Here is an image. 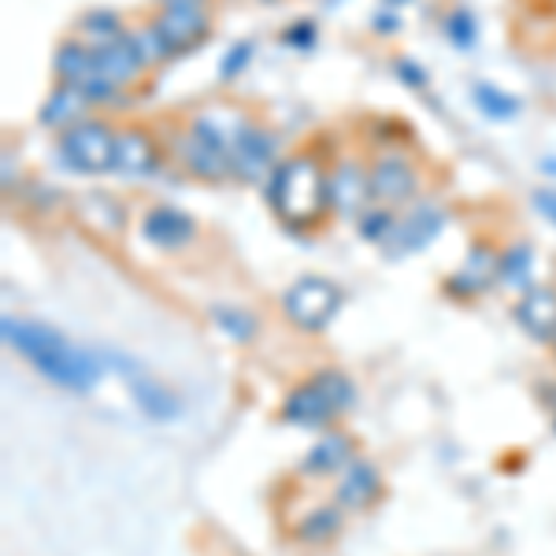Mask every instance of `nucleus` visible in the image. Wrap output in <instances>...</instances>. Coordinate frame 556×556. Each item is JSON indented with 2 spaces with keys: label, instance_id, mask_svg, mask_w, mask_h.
I'll list each match as a JSON object with an SVG mask.
<instances>
[{
  "label": "nucleus",
  "instance_id": "f257e3e1",
  "mask_svg": "<svg viewBox=\"0 0 556 556\" xmlns=\"http://www.w3.org/2000/svg\"><path fill=\"white\" fill-rule=\"evenodd\" d=\"M4 342L34 364V371L45 375L52 386L71 393H89L104 375V356H97L93 349L75 345L67 334H60L49 323H34V319H15L4 316Z\"/></svg>",
  "mask_w": 556,
  "mask_h": 556
},
{
  "label": "nucleus",
  "instance_id": "f03ea898",
  "mask_svg": "<svg viewBox=\"0 0 556 556\" xmlns=\"http://www.w3.org/2000/svg\"><path fill=\"white\" fill-rule=\"evenodd\" d=\"M264 197L282 227L316 230L330 215V167H323L316 152L282 156V164L267 178Z\"/></svg>",
  "mask_w": 556,
  "mask_h": 556
},
{
  "label": "nucleus",
  "instance_id": "7ed1b4c3",
  "mask_svg": "<svg viewBox=\"0 0 556 556\" xmlns=\"http://www.w3.org/2000/svg\"><path fill=\"white\" fill-rule=\"evenodd\" d=\"M115 130L108 119H83L56 134V160L71 175H112L115 167Z\"/></svg>",
  "mask_w": 556,
  "mask_h": 556
},
{
  "label": "nucleus",
  "instance_id": "20e7f679",
  "mask_svg": "<svg viewBox=\"0 0 556 556\" xmlns=\"http://www.w3.org/2000/svg\"><path fill=\"white\" fill-rule=\"evenodd\" d=\"M342 304H345L342 290H338L330 278L301 275V278H293V282L286 286L282 316L290 319L298 330H304V334H323V330H327L330 323L338 319Z\"/></svg>",
  "mask_w": 556,
  "mask_h": 556
},
{
  "label": "nucleus",
  "instance_id": "39448f33",
  "mask_svg": "<svg viewBox=\"0 0 556 556\" xmlns=\"http://www.w3.org/2000/svg\"><path fill=\"white\" fill-rule=\"evenodd\" d=\"M367 186H371V204H386V208L401 212L419 201L424 172L408 152L382 149L375 160H367Z\"/></svg>",
  "mask_w": 556,
  "mask_h": 556
},
{
  "label": "nucleus",
  "instance_id": "423d86ee",
  "mask_svg": "<svg viewBox=\"0 0 556 556\" xmlns=\"http://www.w3.org/2000/svg\"><path fill=\"white\" fill-rule=\"evenodd\" d=\"M52 75H56V83L75 86L89 104H115L123 97V89L101 75L97 52L78 38L56 45V52H52Z\"/></svg>",
  "mask_w": 556,
  "mask_h": 556
},
{
  "label": "nucleus",
  "instance_id": "0eeeda50",
  "mask_svg": "<svg viewBox=\"0 0 556 556\" xmlns=\"http://www.w3.org/2000/svg\"><path fill=\"white\" fill-rule=\"evenodd\" d=\"M445 223H450V208H445L442 201H434V197H419L416 204H408V208L397 212L393 235L382 245V253L390 260L424 253L430 241H438V235L445 230Z\"/></svg>",
  "mask_w": 556,
  "mask_h": 556
},
{
  "label": "nucleus",
  "instance_id": "6e6552de",
  "mask_svg": "<svg viewBox=\"0 0 556 556\" xmlns=\"http://www.w3.org/2000/svg\"><path fill=\"white\" fill-rule=\"evenodd\" d=\"M152 23L172 41L175 56H186V52L201 49L212 38V26H215L212 0H156Z\"/></svg>",
  "mask_w": 556,
  "mask_h": 556
},
{
  "label": "nucleus",
  "instance_id": "1a4fd4ad",
  "mask_svg": "<svg viewBox=\"0 0 556 556\" xmlns=\"http://www.w3.org/2000/svg\"><path fill=\"white\" fill-rule=\"evenodd\" d=\"M164 152L175 167H182L186 175L197 178V182H227L230 175V156L223 149H215L212 141H204L201 134L190 127H178L167 134Z\"/></svg>",
  "mask_w": 556,
  "mask_h": 556
},
{
  "label": "nucleus",
  "instance_id": "9d476101",
  "mask_svg": "<svg viewBox=\"0 0 556 556\" xmlns=\"http://www.w3.org/2000/svg\"><path fill=\"white\" fill-rule=\"evenodd\" d=\"M497 264H501V249L490 241H475L464 253L460 264L445 275L442 290L450 301H479L482 293H490L497 286Z\"/></svg>",
  "mask_w": 556,
  "mask_h": 556
},
{
  "label": "nucleus",
  "instance_id": "9b49d317",
  "mask_svg": "<svg viewBox=\"0 0 556 556\" xmlns=\"http://www.w3.org/2000/svg\"><path fill=\"white\" fill-rule=\"evenodd\" d=\"M282 164L278 156V138L267 127L253 123L235 149H230V175L241 186H267V178L275 175V167Z\"/></svg>",
  "mask_w": 556,
  "mask_h": 556
},
{
  "label": "nucleus",
  "instance_id": "f8f14e48",
  "mask_svg": "<svg viewBox=\"0 0 556 556\" xmlns=\"http://www.w3.org/2000/svg\"><path fill=\"white\" fill-rule=\"evenodd\" d=\"M164 167V149H160L156 134L149 127H119L115 130V167L112 175L130 178V182H141V178H152Z\"/></svg>",
  "mask_w": 556,
  "mask_h": 556
},
{
  "label": "nucleus",
  "instance_id": "ddd939ff",
  "mask_svg": "<svg viewBox=\"0 0 556 556\" xmlns=\"http://www.w3.org/2000/svg\"><path fill=\"white\" fill-rule=\"evenodd\" d=\"M108 361H112L115 371L127 379L134 401H138V408L146 412L149 419H156V424H172L178 412H182V405H178L175 393L167 390V386L160 382L156 375H149L138 361H130V356H123V353H112Z\"/></svg>",
  "mask_w": 556,
  "mask_h": 556
},
{
  "label": "nucleus",
  "instance_id": "4468645a",
  "mask_svg": "<svg viewBox=\"0 0 556 556\" xmlns=\"http://www.w3.org/2000/svg\"><path fill=\"white\" fill-rule=\"evenodd\" d=\"M278 416H282V424H290V427H298V430H327L338 416H342V412H338L334 401L323 393V386L308 375V379L298 382L282 397V408H278Z\"/></svg>",
  "mask_w": 556,
  "mask_h": 556
},
{
  "label": "nucleus",
  "instance_id": "2eb2a0df",
  "mask_svg": "<svg viewBox=\"0 0 556 556\" xmlns=\"http://www.w3.org/2000/svg\"><path fill=\"white\" fill-rule=\"evenodd\" d=\"M138 230L152 249H164V253H182L197 241V219L190 212L175 208V204H152L141 215Z\"/></svg>",
  "mask_w": 556,
  "mask_h": 556
},
{
  "label": "nucleus",
  "instance_id": "dca6fc26",
  "mask_svg": "<svg viewBox=\"0 0 556 556\" xmlns=\"http://www.w3.org/2000/svg\"><path fill=\"white\" fill-rule=\"evenodd\" d=\"M71 212H75V219L83 223L89 235L104 238V241H119L127 235V204L119 201V197L104 193V190H89V193H78L75 201H71Z\"/></svg>",
  "mask_w": 556,
  "mask_h": 556
},
{
  "label": "nucleus",
  "instance_id": "f3484780",
  "mask_svg": "<svg viewBox=\"0 0 556 556\" xmlns=\"http://www.w3.org/2000/svg\"><path fill=\"white\" fill-rule=\"evenodd\" d=\"M367 204H371L367 164L356 156H342L330 167V215H338V219H356Z\"/></svg>",
  "mask_w": 556,
  "mask_h": 556
},
{
  "label": "nucleus",
  "instance_id": "a211bd4d",
  "mask_svg": "<svg viewBox=\"0 0 556 556\" xmlns=\"http://www.w3.org/2000/svg\"><path fill=\"white\" fill-rule=\"evenodd\" d=\"M513 319L519 323L531 342L553 345L556 342V286H531L516 298Z\"/></svg>",
  "mask_w": 556,
  "mask_h": 556
},
{
  "label": "nucleus",
  "instance_id": "6ab92c4d",
  "mask_svg": "<svg viewBox=\"0 0 556 556\" xmlns=\"http://www.w3.org/2000/svg\"><path fill=\"white\" fill-rule=\"evenodd\" d=\"M186 127L197 130L204 141H212L215 149H223L230 156V149L241 141V134L253 127V115L241 112L235 104H208V108H201V112H193Z\"/></svg>",
  "mask_w": 556,
  "mask_h": 556
},
{
  "label": "nucleus",
  "instance_id": "aec40b11",
  "mask_svg": "<svg viewBox=\"0 0 556 556\" xmlns=\"http://www.w3.org/2000/svg\"><path fill=\"white\" fill-rule=\"evenodd\" d=\"M382 497V471L379 464L364 460V456H356L349 468L338 475V486H334V505H342L345 513H364V508L379 505Z\"/></svg>",
  "mask_w": 556,
  "mask_h": 556
},
{
  "label": "nucleus",
  "instance_id": "412c9836",
  "mask_svg": "<svg viewBox=\"0 0 556 556\" xmlns=\"http://www.w3.org/2000/svg\"><path fill=\"white\" fill-rule=\"evenodd\" d=\"M97 52V67H101V75L108 78V83H115L127 93L130 86H138L141 78H146V56H141V49H138V41H134V30H127L123 38H115V41H108L101 45V49H93Z\"/></svg>",
  "mask_w": 556,
  "mask_h": 556
},
{
  "label": "nucleus",
  "instance_id": "4be33fe9",
  "mask_svg": "<svg viewBox=\"0 0 556 556\" xmlns=\"http://www.w3.org/2000/svg\"><path fill=\"white\" fill-rule=\"evenodd\" d=\"M356 460V442L345 430H330L323 434L301 460V475L304 479H327V475H342L349 464Z\"/></svg>",
  "mask_w": 556,
  "mask_h": 556
},
{
  "label": "nucleus",
  "instance_id": "5701e85b",
  "mask_svg": "<svg viewBox=\"0 0 556 556\" xmlns=\"http://www.w3.org/2000/svg\"><path fill=\"white\" fill-rule=\"evenodd\" d=\"M89 104L83 93H78L75 86H64V83H56L49 89V97L41 101L38 108V123L45 130H56V134H64L67 127H75V123H83L89 119Z\"/></svg>",
  "mask_w": 556,
  "mask_h": 556
},
{
  "label": "nucleus",
  "instance_id": "b1692460",
  "mask_svg": "<svg viewBox=\"0 0 556 556\" xmlns=\"http://www.w3.org/2000/svg\"><path fill=\"white\" fill-rule=\"evenodd\" d=\"M534 249L527 241H513V245L501 249V264H497V286L508 293H527L534 282Z\"/></svg>",
  "mask_w": 556,
  "mask_h": 556
},
{
  "label": "nucleus",
  "instance_id": "393cba45",
  "mask_svg": "<svg viewBox=\"0 0 556 556\" xmlns=\"http://www.w3.org/2000/svg\"><path fill=\"white\" fill-rule=\"evenodd\" d=\"M130 26L123 23V15L115 12V8H89V12H83V20L75 23V38L86 41L89 49H101V45L123 38Z\"/></svg>",
  "mask_w": 556,
  "mask_h": 556
},
{
  "label": "nucleus",
  "instance_id": "a878e982",
  "mask_svg": "<svg viewBox=\"0 0 556 556\" xmlns=\"http://www.w3.org/2000/svg\"><path fill=\"white\" fill-rule=\"evenodd\" d=\"M342 519H345V508L330 501V505L304 513L301 523L293 527V538H298L301 545H323V542H330V538L342 531Z\"/></svg>",
  "mask_w": 556,
  "mask_h": 556
},
{
  "label": "nucleus",
  "instance_id": "bb28decb",
  "mask_svg": "<svg viewBox=\"0 0 556 556\" xmlns=\"http://www.w3.org/2000/svg\"><path fill=\"white\" fill-rule=\"evenodd\" d=\"M471 101L490 123H508V119H516V115L523 112V101H519L516 93H508V89H501L493 83H475L471 86Z\"/></svg>",
  "mask_w": 556,
  "mask_h": 556
},
{
  "label": "nucleus",
  "instance_id": "cd10ccee",
  "mask_svg": "<svg viewBox=\"0 0 556 556\" xmlns=\"http://www.w3.org/2000/svg\"><path fill=\"white\" fill-rule=\"evenodd\" d=\"M212 323L238 345L256 342V334H260L256 316H249V312L238 308V304H212Z\"/></svg>",
  "mask_w": 556,
  "mask_h": 556
},
{
  "label": "nucleus",
  "instance_id": "c85d7f7f",
  "mask_svg": "<svg viewBox=\"0 0 556 556\" xmlns=\"http://www.w3.org/2000/svg\"><path fill=\"white\" fill-rule=\"evenodd\" d=\"M356 235H361L367 245H386L393 235V223H397V208H386V204H367V208L356 215Z\"/></svg>",
  "mask_w": 556,
  "mask_h": 556
},
{
  "label": "nucleus",
  "instance_id": "c756f323",
  "mask_svg": "<svg viewBox=\"0 0 556 556\" xmlns=\"http://www.w3.org/2000/svg\"><path fill=\"white\" fill-rule=\"evenodd\" d=\"M442 30H445V41H450L456 52H471L475 41H479V20H475V12L464 4H456L453 12L445 15Z\"/></svg>",
  "mask_w": 556,
  "mask_h": 556
},
{
  "label": "nucleus",
  "instance_id": "7c9ffc66",
  "mask_svg": "<svg viewBox=\"0 0 556 556\" xmlns=\"http://www.w3.org/2000/svg\"><path fill=\"white\" fill-rule=\"evenodd\" d=\"M134 41H138V49H141V56H146V64L149 67H160V64H172L175 56V49H172V41L164 38V30H160L156 23L146 20L141 26H134Z\"/></svg>",
  "mask_w": 556,
  "mask_h": 556
},
{
  "label": "nucleus",
  "instance_id": "2f4dec72",
  "mask_svg": "<svg viewBox=\"0 0 556 556\" xmlns=\"http://www.w3.org/2000/svg\"><path fill=\"white\" fill-rule=\"evenodd\" d=\"M256 60V41L253 38H241V41H230L219 56V83H238Z\"/></svg>",
  "mask_w": 556,
  "mask_h": 556
},
{
  "label": "nucleus",
  "instance_id": "473e14b6",
  "mask_svg": "<svg viewBox=\"0 0 556 556\" xmlns=\"http://www.w3.org/2000/svg\"><path fill=\"white\" fill-rule=\"evenodd\" d=\"M312 379L323 386V393H327V397L334 401L342 416L356 405V386H353V379H349L345 371H338V367H323V371H316Z\"/></svg>",
  "mask_w": 556,
  "mask_h": 556
},
{
  "label": "nucleus",
  "instance_id": "72a5a7b5",
  "mask_svg": "<svg viewBox=\"0 0 556 556\" xmlns=\"http://www.w3.org/2000/svg\"><path fill=\"white\" fill-rule=\"evenodd\" d=\"M278 41H282L286 49H293V52H312V49H316V41H319V26H316V20H293L290 26H282Z\"/></svg>",
  "mask_w": 556,
  "mask_h": 556
},
{
  "label": "nucleus",
  "instance_id": "f704fd0d",
  "mask_svg": "<svg viewBox=\"0 0 556 556\" xmlns=\"http://www.w3.org/2000/svg\"><path fill=\"white\" fill-rule=\"evenodd\" d=\"M390 67H393V78H397L401 86H408V89H427L430 86V71L419 64V60H412V56H393L390 60Z\"/></svg>",
  "mask_w": 556,
  "mask_h": 556
},
{
  "label": "nucleus",
  "instance_id": "c9c22d12",
  "mask_svg": "<svg viewBox=\"0 0 556 556\" xmlns=\"http://www.w3.org/2000/svg\"><path fill=\"white\" fill-rule=\"evenodd\" d=\"M401 26H405V20H401V8H375L371 12V34H379V38H393V34H401Z\"/></svg>",
  "mask_w": 556,
  "mask_h": 556
},
{
  "label": "nucleus",
  "instance_id": "e433bc0d",
  "mask_svg": "<svg viewBox=\"0 0 556 556\" xmlns=\"http://www.w3.org/2000/svg\"><path fill=\"white\" fill-rule=\"evenodd\" d=\"M531 204H534V212L542 215V219H549L556 227V186H542V190H534Z\"/></svg>",
  "mask_w": 556,
  "mask_h": 556
},
{
  "label": "nucleus",
  "instance_id": "4c0bfd02",
  "mask_svg": "<svg viewBox=\"0 0 556 556\" xmlns=\"http://www.w3.org/2000/svg\"><path fill=\"white\" fill-rule=\"evenodd\" d=\"M538 167H542V175H556V156H545Z\"/></svg>",
  "mask_w": 556,
  "mask_h": 556
},
{
  "label": "nucleus",
  "instance_id": "58836bf2",
  "mask_svg": "<svg viewBox=\"0 0 556 556\" xmlns=\"http://www.w3.org/2000/svg\"><path fill=\"white\" fill-rule=\"evenodd\" d=\"M382 4H390V8H405V4H412V0H382Z\"/></svg>",
  "mask_w": 556,
  "mask_h": 556
},
{
  "label": "nucleus",
  "instance_id": "ea45409f",
  "mask_svg": "<svg viewBox=\"0 0 556 556\" xmlns=\"http://www.w3.org/2000/svg\"><path fill=\"white\" fill-rule=\"evenodd\" d=\"M553 353H556V342H553Z\"/></svg>",
  "mask_w": 556,
  "mask_h": 556
},
{
  "label": "nucleus",
  "instance_id": "a19ab883",
  "mask_svg": "<svg viewBox=\"0 0 556 556\" xmlns=\"http://www.w3.org/2000/svg\"><path fill=\"white\" fill-rule=\"evenodd\" d=\"M553 424H556V416H553Z\"/></svg>",
  "mask_w": 556,
  "mask_h": 556
}]
</instances>
